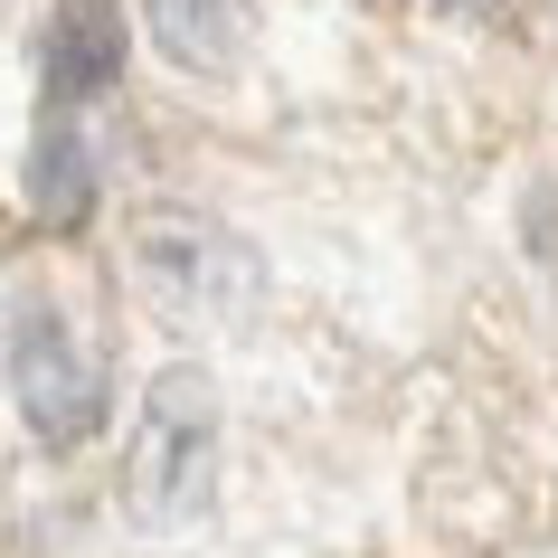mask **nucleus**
I'll list each match as a JSON object with an SVG mask.
<instances>
[{
    "mask_svg": "<svg viewBox=\"0 0 558 558\" xmlns=\"http://www.w3.org/2000/svg\"><path fill=\"white\" fill-rule=\"evenodd\" d=\"M208 501V388L190 369H161L133 426V511L151 530L190 521Z\"/></svg>",
    "mask_w": 558,
    "mask_h": 558,
    "instance_id": "2",
    "label": "nucleus"
},
{
    "mask_svg": "<svg viewBox=\"0 0 558 558\" xmlns=\"http://www.w3.org/2000/svg\"><path fill=\"white\" fill-rule=\"evenodd\" d=\"M143 20L180 66H228L246 48V0H143Z\"/></svg>",
    "mask_w": 558,
    "mask_h": 558,
    "instance_id": "5",
    "label": "nucleus"
},
{
    "mask_svg": "<svg viewBox=\"0 0 558 558\" xmlns=\"http://www.w3.org/2000/svg\"><path fill=\"white\" fill-rule=\"evenodd\" d=\"M454 10H493V0H454Z\"/></svg>",
    "mask_w": 558,
    "mask_h": 558,
    "instance_id": "7",
    "label": "nucleus"
},
{
    "mask_svg": "<svg viewBox=\"0 0 558 558\" xmlns=\"http://www.w3.org/2000/svg\"><path fill=\"white\" fill-rule=\"evenodd\" d=\"M10 388H20V416L38 445H86L105 426V369L66 331V313L38 294L10 313Z\"/></svg>",
    "mask_w": 558,
    "mask_h": 558,
    "instance_id": "1",
    "label": "nucleus"
},
{
    "mask_svg": "<svg viewBox=\"0 0 558 558\" xmlns=\"http://www.w3.org/2000/svg\"><path fill=\"white\" fill-rule=\"evenodd\" d=\"M38 58H48V95L76 105V95H105L123 66V10L114 0H66L48 38H38Z\"/></svg>",
    "mask_w": 558,
    "mask_h": 558,
    "instance_id": "4",
    "label": "nucleus"
},
{
    "mask_svg": "<svg viewBox=\"0 0 558 558\" xmlns=\"http://www.w3.org/2000/svg\"><path fill=\"white\" fill-rule=\"evenodd\" d=\"M29 199L38 218H58V228H76L95 208V161H86V133H38V161H29Z\"/></svg>",
    "mask_w": 558,
    "mask_h": 558,
    "instance_id": "6",
    "label": "nucleus"
},
{
    "mask_svg": "<svg viewBox=\"0 0 558 558\" xmlns=\"http://www.w3.org/2000/svg\"><path fill=\"white\" fill-rule=\"evenodd\" d=\"M143 275L161 303H208V313H236L246 303V284H256V256L236 246V236L199 228V218H151L143 228Z\"/></svg>",
    "mask_w": 558,
    "mask_h": 558,
    "instance_id": "3",
    "label": "nucleus"
}]
</instances>
